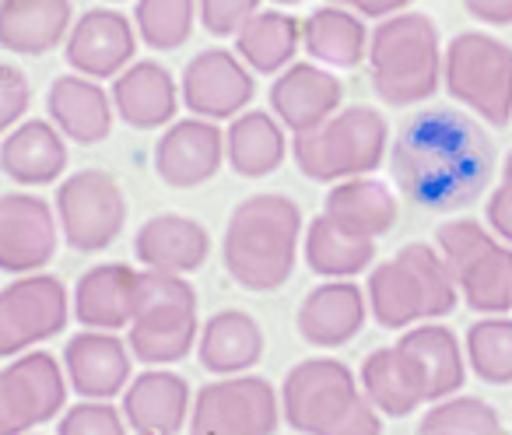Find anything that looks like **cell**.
I'll use <instances>...</instances> for the list:
<instances>
[{"instance_id": "1", "label": "cell", "mask_w": 512, "mask_h": 435, "mask_svg": "<svg viewBox=\"0 0 512 435\" xmlns=\"http://www.w3.org/2000/svg\"><path fill=\"white\" fill-rule=\"evenodd\" d=\"M397 186L428 211H460L495 176V141L481 120L453 106L421 109L390 144Z\"/></svg>"}, {"instance_id": "2", "label": "cell", "mask_w": 512, "mask_h": 435, "mask_svg": "<svg viewBox=\"0 0 512 435\" xmlns=\"http://www.w3.org/2000/svg\"><path fill=\"white\" fill-rule=\"evenodd\" d=\"M302 246V211L285 193H253L225 225L228 278L246 292H274L292 278Z\"/></svg>"}, {"instance_id": "3", "label": "cell", "mask_w": 512, "mask_h": 435, "mask_svg": "<svg viewBox=\"0 0 512 435\" xmlns=\"http://www.w3.org/2000/svg\"><path fill=\"white\" fill-rule=\"evenodd\" d=\"M281 418L302 435H383V418L337 358H306L285 376Z\"/></svg>"}, {"instance_id": "4", "label": "cell", "mask_w": 512, "mask_h": 435, "mask_svg": "<svg viewBox=\"0 0 512 435\" xmlns=\"http://www.w3.org/2000/svg\"><path fill=\"white\" fill-rule=\"evenodd\" d=\"M439 25L418 11L383 18L369 36L372 88L386 106H418L442 85Z\"/></svg>"}, {"instance_id": "5", "label": "cell", "mask_w": 512, "mask_h": 435, "mask_svg": "<svg viewBox=\"0 0 512 435\" xmlns=\"http://www.w3.org/2000/svg\"><path fill=\"white\" fill-rule=\"evenodd\" d=\"M369 313L379 327L407 330L414 323L442 320L456 309L460 292L435 246L407 243L393 260L369 274Z\"/></svg>"}, {"instance_id": "6", "label": "cell", "mask_w": 512, "mask_h": 435, "mask_svg": "<svg viewBox=\"0 0 512 435\" xmlns=\"http://www.w3.org/2000/svg\"><path fill=\"white\" fill-rule=\"evenodd\" d=\"M390 151V123L372 106H341L320 127L302 130L292 141L295 165L316 183L369 176Z\"/></svg>"}, {"instance_id": "7", "label": "cell", "mask_w": 512, "mask_h": 435, "mask_svg": "<svg viewBox=\"0 0 512 435\" xmlns=\"http://www.w3.org/2000/svg\"><path fill=\"white\" fill-rule=\"evenodd\" d=\"M435 250L442 253L456 292L474 313L505 316L512 309V246L488 232L474 218H453L435 232Z\"/></svg>"}, {"instance_id": "8", "label": "cell", "mask_w": 512, "mask_h": 435, "mask_svg": "<svg viewBox=\"0 0 512 435\" xmlns=\"http://www.w3.org/2000/svg\"><path fill=\"white\" fill-rule=\"evenodd\" d=\"M442 81L456 102L491 127L512 120V46L484 32H460L442 53Z\"/></svg>"}, {"instance_id": "9", "label": "cell", "mask_w": 512, "mask_h": 435, "mask_svg": "<svg viewBox=\"0 0 512 435\" xmlns=\"http://www.w3.org/2000/svg\"><path fill=\"white\" fill-rule=\"evenodd\" d=\"M281 425V393L264 376H221L193 393L190 435H274Z\"/></svg>"}, {"instance_id": "10", "label": "cell", "mask_w": 512, "mask_h": 435, "mask_svg": "<svg viewBox=\"0 0 512 435\" xmlns=\"http://www.w3.org/2000/svg\"><path fill=\"white\" fill-rule=\"evenodd\" d=\"M57 225L71 250L99 253L120 239L127 225L123 186L106 169H81L57 186Z\"/></svg>"}, {"instance_id": "11", "label": "cell", "mask_w": 512, "mask_h": 435, "mask_svg": "<svg viewBox=\"0 0 512 435\" xmlns=\"http://www.w3.org/2000/svg\"><path fill=\"white\" fill-rule=\"evenodd\" d=\"M67 376L50 351L15 355L0 369V435H29L60 418L67 404Z\"/></svg>"}, {"instance_id": "12", "label": "cell", "mask_w": 512, "mask_h": 435, "mask_svg": "<svg viewBox=\"0 0 512 435\" xmlns=\"http://www.w3.org/2000/svg\"><path fill=\"white\" fill-rule=\"evenodd\" d=\"M71 295L53 274H18L0 288V358H15L67 327Z\"/></svg>"}, {"instance_id": "13", "label": "cell", "mask_w": 512, "mask_h": 435, "mask_svg": "<svg viewBox=\"0 0 512 435\" xmlns=\"http://www.w3.org/2000/svg\"><path fill=\"white\" fill-rule=\"evenodd\" d=\"M256 81L253 71L239 60V53H228L221 46L200 50L190 64L183 67L179 81V99L200 120H235L246 113L253 102Z\"/></svg>"}, {"instance_id": "14", "label": "cell", "mask_w": 512, "mask_h": 435, "mask_svg": "<svg viewBox=\"0 0 512 435\" xmlns=\"http://www.w3.org/2000/svg\"><path fill=\"white\" fill-rule=\"evenodd\" d=\"M60 246L57 211L39 193H4L0 197V271L36 274L50 267Z\"/></svg>"}, {"instance_id": "15", "label": "cell", "mask_w": 512, "mask_h": 435, "mask_svg": "<svg viewBox=\"0 0 512 435\" xmlns=\"http://www.w3.org/2000/svg\"><path fill=\"white\" fill-rule=\"evenodd\" d=\"M225 165V130L214 120H172L155 144V172L172 190H193Z\"/></svg>"}, {"instance_id": "16", "label": "cell", "mask_w": 512, "mask_h": 435, "mask_svg": "<svg viewBox=\"0 0 512 435\" xmlns=\"http://www.w3.org/2000/svg\"><path fill=\"white\" fill-rule=\"evenodd\" d=\"M397 355L418 390L421 404H435L460 393L467 379V355L449 327L425 320L421 327H407L397 341Z\"/></svg>"}, {"instance_id": "17", "label": "cell", "mask_w": 512, "mask_h": 435, "mask_svg": "<svg viewBox=\"0 0 512 435\" xmlns=\"http://www.w3.org/2000/svg\"><path fill=\"white\" fill-rule=\"evenodd\" d=\"M64 53L74 74H85V78L95 81L116 78V74L134 64L137 29L120 11L92 8L71 25V32L64 39Z\"/></svg>"}, {"instance_id": "18", "label": "cell", "mask_w": 512, "mask_h": 435, "mask_svg": "<svg viewBox=\"0 0 512 435\" xmlns=\"http://www.w3.org/2000/svg\"><path fill=\"white\" fill-rule=\"evenodd\" d=\"M134 355L116 330H81L64 348V376L78 397L113 400L134 376Z\"/></svg>"}, {"instance_id": "19", "label": "cell", "mask_w": 512, "mask_h": 435, "mask_svg": "<svg viewBox=\"0 0 512 435\" xmlns=\"http://www.w3.org/2000/svg\"><path fill=\"white\" fill-rule=\"evenodd\" d=\"M365 320H369V299L355 281H323L302 299L299 313H295L299 337L323 351L355 341Z\"/></svg>"}, {"instance_id": "20", "label": "cell", "mask_w": 512, "mask_h": 435, "mask_svg": "<svg viewBox=\"0 0 512 435\" xmlns=\"http://www.w3.org/2000/svg\"><path fill=\"white\" fill-rule=\"evenodd\" d=\"M344 85L320 64H292L271 85V113L292 134L320 127L341 109Z\"/></svg>"}, {"instance_id": "21", "label": "cell", "mask_w": 512, "mask_h": 435, "mask_svg": "<svg viewBox=\"0 0 512 435\" xmlns=\"http://www.w3.org/2000/svg\"><path fill=\"white\" fill-rule=\"evenodd\" d=\"M193 393L183 376L169 369H148L123 390V421L137 435H179L190 421Z\"/></svg>"}, {"instance_id": "22", "label": "cell", "mask_w": 512, "mask_h": 435, "mask_svg": "<svg viewBox=\"0 0 512 435\" xmlns=\"http://www.w3.org/2000/svg\"><path fill=\"white\" fill-rule=\"evenodd\" d=\"M134 257L144 264V271L183 274L186 278V274L200 271L211 257V232L186 214H155L137 229Z\"/></svg>"}, {"instance_id": "23", "label": "cell", "mask_w": 512, "mask_h": 435, "mask_svg": "<svg viewBox=\"0 0 512 435\" xmlns=\"http://www.w3.org/2000/svg\"><path fill=\"white\" fill-rule=\"evenodd\" d=\"M109 99H113V113L134 130L169 127L183 102L172 71L158 60H134L127 71L116 74Z\"/></svg>"}, {"instance_id": "24", "label": "cell", "mask_w": 512, "mask_h": 435, "mask_svg": "<svg viewBox=\"0 0 512 435\" xmlns=\"http://www.w3.org/2000/svg\"><path fill=\"white\" fill-rule=\"evenodd\" d=\"M50 123L78 144H102L113 134V99L95 78L85 74H60L46 92Z\"/></svg>"}, {"instance_id": "25", "label": "cell", "mask_w": 512, "mask_h": 435, "mask_svg": "<svg viewBox=\"0 0 512 435\" xmlns=\"http://www.w3.org/2000/svg\"><path fill=\"white\" fill-rule=\"evenodd\" d=\"M137 281L141 271L130 264H99L81 274L78 288L71 295L74 320L88 330H116L130 327L137 309Z\"/></svg>"}, {"instance_id": "26", "label": "cell", "mask_w": 512, "mask_h": 435, "mask_svg": "<svg viewBox=\"0 0 512 435\" xmlns=\"http://www.w3.org/2000/svg\"><path fill=\"white\" fill-rule=\"evenodd\" d=\"M64 169L67 144L50 120H22L0 144V172L18 186H50Z\"/></svg>"}, {"instance_id": "27", "label": "cell", "mask_w": 512, "mask_h": 435, "mask_svg": "<svg viewBox=\"0 0 512 435\" xmlns=\"http://www.w3.org/2000/svg\"><path fill=\"white\" fill-rule=\"evenodd\" d=\"M71 25V0H0V46L18 57L57 50Z\"/></svg>"}, {"instance_id": "28", "label": "cell", "mask_w": 512, "mask_h": 435, "mask_svg": "<svg viewBox=\"0 0 512 435\" xmlns=\"http://www.w3.org/2000/svg\"><path fill=\"white\" fill-rule=\"evenodd\" d=\"M197 358L211 376H242L264 358V327L246 309H221L200 327Z\"/></svg>"}, {"instance_id": "29", "label": "cell", "mask_w": 512, "mask_h": 435, "mask_svg": "<svg viewBox=\"0 0 512 435\" xmlns=\"http://www.w3.org/2000/svg\"><path fill=\"white\" fill-rule=\"evenodd\" d=\"M323 214L334 225H341L344 232L365 239H379L393 232L400 218L393 190L369 176L341 179L337 186H330L327 200H323Z\"/></svg>"}, {"instance_id": "30", "label": "cell", "mask_w": 512, "mask_h": 435, "mask_svg": "<svg viewBox=\"0 0 512 435\" xmlns=\"http://www.w3.org/2000/svg\"><path fill=\"white\" fill-rule=\"evenodd\" d=\"M288 141L285 127L278 123L274 113L264 109H246L228 123L225 134V162L232 165V172L246 179H264L271 172H278L285 165Z\"/></svg>"}, {"instance_id": "31", "label": "cell", "mask_w": 512, "mask_h": 435, "mask_svg": "<svg viewBox=\"0 0 512 435\" xmlns=\"http://www.w3.org/2000/svg\"><path fill=\"white\" fill-rule=\"evenodd\" d=\"M302 46L320 67L351 71L369 57V29L362 15L330 4V8H316L302 22Z\"/></svg>"}, {"instance_id": "32", "label": "cell", "mask_w": 512, "mask_h": 435, "mask_svg": "<svg viewBox=\"0 0 512 435\" xmlns=\"http://www.w3.org/2000/svg\"><path fill=\"white\" fill-rule=\"evenodd\" d=\"M302 46V22L285 11H256L235 36V53L253 74H278L292 67Z\"/></svg>"}, {"instance_id": "33", "label": "cell", "mask_w": 512, "mask_h": 435, "mask_svg": "<svg viewBox=\"0 0 512 435\" xmlns=\"http://www.w3.org/2000/svg\"><path fill=\"white\" fill-rule=\"evenodd\" d=\"M302 253H306V264L313 274L327 281H351L362 271H369V264L376 260V239L351 236L341 225L330 222L327 214H320L306 229Z\"/></svg>"}, {"instance_id": "34", "label": "cell", "mask_w": 512, "mask_h": 435, "mask_svg": "<svg viewBox=\"0 0 512 435\" xmlns=\"http://www.w3.org/2000/svg\"><path fill=\"white\" fill-rule=\"evenodd\" d=\"M197 320V292L183 274L141 271L130 327H183Z\"/></svg>"}, {"instance_id": "35", "label": "cell", "mask_w": 512, "mask_h": 435, "mask_svg": "<svg viewBox=\"0 0 512 435\" xmlns=\"http://www.w3.org/2000/svg\"><path fill=\"white\" fill-rule=\"evenodd\" d=\"M362 393L369 404L386 418H407L421 407V397L414 390L411 376H407L404 362H400L397 348H376L362 362Z\"/></svg>"}, {"instance_id": "36", "label": "cell", "mask_w": 512, "mask_h": 435, "mask_svg": "<svg viewBox=\"0 0 512 435\" xmlns=\"http://www.w3.org/2000/svg\"><path fill=\"white\" fill-rule=\"evenodd\" d=\"M414 435H509L498 418V411L481 397L453 393L446 400H435L418 421Z\"/></svg>"}, {"instance_id": "37", "label": "cell", "mask_w": 512, "mask_h": 435, "mask_svg": "<svg viewBox=\"0 0 512 435\" xmlns=\"http://www.w3.org/2000/svg\"><path fill=\"white\" fill-rule=\"evenodd\" d=\"M467 365L481 383H512V316H484L467 330Z\"/></svg>"}, {"instance_id": "38", "label": "cell", "mask_w": 512, "mask_h": 435, "mask_svg": "<svg viewBox=\"0 0 512 435\" xmlns=\"http://www.w3.org/2000/svg\"><path fill=\"white\" fill-rule=\"evenodd\" d=\"M197 25V0H137L134 29L151 50H179Z\"/></svg>"}, {"instance_id": "39", "label": "cell", "mask_w": 512, "mask_h": 435, "mask_svg": "<svg viewBox=\"0 0 512 435\" xmlns=\"http://www.w3.org/2000/svg\"><path fill=\"white\" fill-rule=\"evenodd\" d=\"M200 323H183V327H127V348L137 362L151 369L183 362L197 351Z\"/></svg>"}, {"instance_id": "40", "label": "cell", "mask_w": 512, "mask_h": 435, "mask_svg": "<svg viewBox=\"0 0 512 435\" xmlns=\"http://www.w3.org/2000/svg\"><path fill=\"white\" fill-rule=\"evenodd\" d=\"M57 435H127V421L109 400H81L60 414Z\"/></svg>"}, {"instance_id": "41", "label": "cell", "mask_w": 512, "mask_h": 435, "mask_svg": "<svg viewBox=\"0 0 512 435\" xmlns=\"http://www.w3.org/2000/svg\"><path fill=\"white\" fill-rule=\"evenodd\" d=\"M260 11V0H197V15L211 36L228 39Z\"/></svg>"}, {"instance_id": "42", "label": "cell", "mask_w": 512, "mask_h": 435, "mask_svg": "<svg viewBox=\"0 0 512 435\" xmlns=\"http://www.w3.org/2000/svg\"><path fill=\"white\" fill-rule=\"evenodd\" d=\"M32 106V85L15 64H0V134L15 130Z\"/></svg>"}, {"instance_id": "43", "label": "cell", "mask_w": 512, "mask_h": 435, "mask_svg": "<svg viewBox=\"0 0 512 435\" xmlns=\"http://www.w3.org/2000/svg\"><path fill=\"white\" fill-rule=\"evenodd\" d=\"M484 214H488V229L495 232L505 246H512V186L509 183H502V186L491 190Z\"/></svg>"}, {"instance_id": "44", "label": "cell", "mask_w": 512, "mask_h": 435, "mask_svg": "<svg viewBox=\"0 0 512 435\" xmlns=\"http://www.w3.org/2000/svg\"><path fill=\"white\" fill-rule=\"evenodd\" d=\"M463 8L481 25H495V29L512 25V0H463Z\"/></svg>"}, {"instance_id": "45", "label": "cell", "mask_w": 512, "mask_h": 435, "mask_svg": "<svg viewBox=\"0 0 512 435\" xmlns=\"http://www.w3.org/2000/svg\"><path fill=\"white\" fill-rule=\"evenodd\" d=\"M330 4L355 11V15H362V18H390V15H397V11H404L411 0H330Z\"/></svg>"}, {"instance_id": "46", "label": "cell", "mask_w": 512, "mask_h": 435, "mask_svg": "<svg viewBox=\"0 0 512 435\" xmlns=\"http://www.w3.org/2000/svg\"><path fill=\"white\" fill-rule=\"evenodd\" d=\"M502 183L512 186V151H509V158H505V165H502Z\"/></svg>"}, {"instance_id": "47", "label": "cell", "mask_w": 512, "mask_h": 435, "mask_svg": "<svg viewBox=\"0 0 512 435\" xmlns=\"http://www.w3.org/2000/svg\"><path fill=\"white\" fill-rule=\"evenodd\" d=\"M274 4H281V8H292V4H302V0H274Z\"/></svg>"}, {"instance_id": "48", "label": "cell", "mask_w": 512, "mask_h": 435, "mask_svg": "<svg viewBox=\"0 0 512 435\" xmlns=\"http://www.w3.org/2000/svg\"><path fill=\"white\" fill-rule=\"evenodd\" d=\"M113 4H120V0H113Z\"/></svg>"}]
</instances>
